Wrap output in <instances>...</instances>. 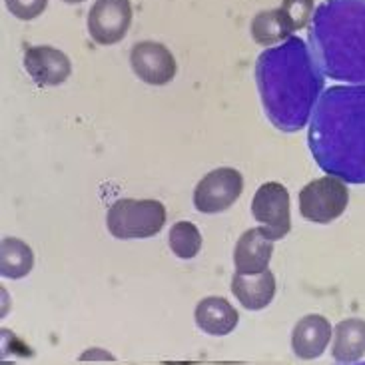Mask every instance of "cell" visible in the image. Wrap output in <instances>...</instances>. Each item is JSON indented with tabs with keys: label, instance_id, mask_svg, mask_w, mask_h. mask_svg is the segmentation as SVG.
Here are the masks:
<instances>
[{
	"label": "cell",
	"instance_id": "obj_14",
	"mask_svg": "<svg viewBox=\"0 0 365 365\" xmlns=\"http://www.w3.org/2000/svg\"><path fill=\"white\" fill-rule=\"evenodd\" d=\"M194 317H196L197 327L204 334L216 337L232 334L240 322V314L236 312V307L232 306L226 297L217 296L204 297L202 302H197Z\"/></svg>",
	"mask_w": 365,
	"mask_h": 365
},
{
	"label": "cell",
	"instance_id": "obj_17",
	"mask_svg": "<svg viewBox=\"0 0 365 365\" xmlns=\"http://www.w3.org/2000/svg\"><path fill=\"white\" fill-rule=\"evenodd\" d=\"M0 274L9 279H20L29 276L34 267L32 247L19 237H4L0 244Z\"/></svg>",
	"mask_w": 365,
	"mask_h": 365
},
{
	"label": "cell",
	"instance_id": "obj_21",
	"mask_svg": "<svg viewBox=\"0 0 365 365\" xmlns=\"http://www.w3.org/2000/svg\"><path fill=\"white\" fill-rule=\"evenodd\" d=\"M104 357V359H114V356H110L108 351H100V349H90V351H86L84 356L80 357V359H88V357Z\"/></svg>",
	"mask_w": 365,
	"mask_h": 365
},
{
	"label": "cell",
	"instance_id": "obj_18",
	"mask_svg": "<svg viewBox=\"0 0 365 365\" xmlns=\"http://www.w3.org/2000/svg\"><path fill=\"white\" fill-rule=\"evenodd\" d=\"M168 242L174 256H178L180 259H192L202 250V234L192 222H176L170 230Z\"/></svg>",
	"mask_w": 365,
	"mask_h": 365
},
{
	"label": "cell",
	"instance_id": "obj_4",
	"mask_svg": "<svg viewBox=\"0 0 365 365\" xmlns=\"http://www.w3.org/2000/svg\"><path fill=\"white\" fill-rule=\"evenodd\" d=\"M166 224V207L158 200L120 197L108 207L106 226L118 240H146L158 236Z\"/></svg>",
	"mask_w": 365,
	"mask_h": 365
},
{
	"label": "cell",
	"instance_id": "obj_2",
	"mask_svg": "<svg viewBox=\"0 0 365 365\" xmlns=\"http://www.w3.org/2000/svg\"><path fill=\"white\" fill-rule=\"evenodd\" d=\"M307 146L327 176L365 184V84L331 86L322 94Z\"/></svg>",
	"mask_w": 365,
	"mask_h": 365
},
{
	"label": "cell",
	"instance_id": "obj_20",
	"mask_svg": "<svg viewBox=\"0 0 365 365\" xmlns=\"http://www.w3.org/2000/svg\"><path fill=\"white\" fill-rule=\"evenodd\" d=\"M6 9L19 20H34L48 6V0H4Z\"/></svg>",
	"mask_w": 365,
	"mask_h": 365
},
{
	"label": "cell",
	"instance_id": "obj_1",
	"mask_svg": "<svg viewBox=\"0 0 365 365\" xmlns=\"http://www.w3.org/2000/svg\"><path fill=\"white\" fill-rule=\"evenodd\" d=\"M256 84L274 128L294 134L312 122L316 104L326 92V74L306 40L292 36L257 56Z\"/></svg>",
	"mask_w": 365,
	"mask_h": 365
},
{
	"label": "cell",
	"instance_id": "obj_10",
	"mask_svg": "<svg viewBox=\"0 0 365 365\" xmlns=\"http://www.w3.org/2000/svg\"><path fill=\"white\" fill-rule=\"evenodd\" d=\"M24 68L38 86H60L72 72L70 58L54 46H32L24 52Z\"/></svg>",
	"mask_w": 365,
	"mask_h": 365
},
{
	"label": "cell",
	"instance_id": "obj_6",
	"mask_svg": "<svg viewBox=\"0 0 365 365\" xmlns=\"http://www.w3.org/2000/svg\"><path fill=\"white\" fill-rule=\"evenodd\" d=\"M252 216L262 224L269 240H284L292 230L287 187L279 182L262 184L252 200Z\"/></svg>",
	"mask_w": 365,
	"mask_h": 365
},
{
	"label": "cell",
	"instance_id": "obj_8",
	"mask_svg": "<svg viewBox=\"0 0 365 365\" xmlns=\"http://www.w3.org/2000/svg\"><path fill=\"white\" fill-rule=\"evenodd\" d=\"M132 24L130 0H96L88 12V32L100 46H112L128 34Z\"/></svg>",
	"mask_w": 365,
	"mask_h": 365
},
{
	"label": "cell",
	"instance_id": "obj_3",
	"mask_svg": "<svg viewBox=\"0 0 365 365\" xmlns=\"http://www.w3.org/2000/svg\"><path fill=\"white\" fill-rule=\"evenodd\" d=\"M307 40L326 76L365 84V0H324L317 4Z\"/></svg>",
	"mask_w": 365,
	"mask_h": 365
},
{
	"label": "cell",
	"instance_id": "obj_9",
	"mask_svg": "<svg viewBox=\"0 0 365 365\" xmlns=\"http://www.w3.org/2000/svg\"><path fill=\"white\" fill-rule=\"evenodd\" d=\"M130 64L134 74L150 86H164L172 82L178 72L174 54L164 44L152 40H144L132 46Z\"/></svg>",
	"mask_w": 365,
	"mask_h": 365
},
{
	"label": "cell",
	"instance_id": "obj_5",
	"mask_svg": "<svg viewBox=\"0 0 365 365\" xmlns=\"http://www.w3.org/2000/svg\"><path fill=\"white\" fill-rule=\"evenodd\" d=\"M349 190L336 176L312 180L299 192V214L314 224H331L346 212Z\"/></svg>",
	"mask_w": 365,
	"mask_h": 365
},
{
	"label": "cell",
	"instance_id": "obj_7",
	"mask_svg": "<svg viewBox=\"0 0 365 365\" xmlns=\"http://www.w3.org/2000/svg\"><path fill=\"white\" fill-rule=\"evenodd\" d=\"M244 192V176L236 168H216L197 182L194 206L202 214H220L236 204Z\"/></svg>",
	"mask_w": 365,
	"mask_h": 365
},
{
	"label": "cell",
	"instance_id": "obj_23",
	"mask_svg": "<svg viewBox=\"0 0 365 365\" xmlns=\"http://www.w3.org/2000/svg\"><path fill=\"white\" fill-rule=\"evenodd\" d=\"M336 365H365V361H354V364H336Z\"/></svg>",
	"mask_w": 365,
	"mask_h": 365
},
{
	"label": "cell",
	"instance_id": "obj_19",
	"mask_svg": "<svg viewBox=\"0 0 365 365\" xmlns=\"http://www.w3.org/2000/svg\"><path fill=\"white\" fill-rule=\"evenodd\" d=\"M282 12L289 20L292 29L302 30L306 29L307 24H312L316 4H314V0H284L282 2Z\"/></svg>",
	"mask_w": 365,
	"mask_h": 365
},
{
	"label": "cell",
	"instance_id": "obj_13",
	"mask_svg": "<svg viewBox=\"0 0 365 365\" xmlns=\"http://www.w3.org/2000/svg\"><path fill=\"white\" fill-rule=\"evenodd\" d=\"M232 294L237 297V302L250 312H259L274 302L276 296V276L272 269H266L264 274H234L232 277Z\"/></svg>",
	"mask_w": 365,
	"mask_h": 365
},
{
	"label": "cell",
	"instance_id": "obj_11",
	"mask_svg": "<svg viewBox=\"0 0 365 365\" xmlns=\"http://www.w3.org/2000/svg\"><path fill=\"white\" fill-rule=\"evenodd\" d=\"M274 256V240H269L264 227H252L246 230L237 240L234 250V266L236 274L252 276V274H264Z\"/></svg>",
	"mask_w": 365,
	"mask_h": 365
},
{
	"label": "cell",
	"instance_id": "obj_16",
	"mask_svg": "<svg viewBox=\"0 0 365 365\" xmlns=\"http://www.w3.org/2000/svg\"><path fill=\"white\" fill-rule=\"evenodd\" d=\"M294 32L296 30L292 29L282 9L262 10L252 20V36L262 46H274L277 42H286L294 36Z\"/></svg>",
	"mask_w": 365,
	"mask_h": 365
},
{
	"label": "cell",
	"instance_id": "obj_22",
	"mask_svg": "<svg viewBox=\"0 0 365 365\" xmlns=\"http://www.w3.org/2000/svg\"><path fill=\"white\" fill-rule=\"evenodd\" d=\"M64 2H66V4H82L84 0H64Z\"/></svg>",
	"mask_w": 365,
	"mask_h": 365
},
{
	"label": "cell",
	"instance_id": "obj_15",
	"mask_svg": "<svg viewBox=\"0 0 365 365\" xmlns=\"http://www.w3.org/2000/svg\"><path fill=\"white\" fill-rule=\"evenodd\" d=\"M331 356L337 364H354L365 356V319L347 317L337 324Z\"/></svg>",
	"mask_w": 365,
	"mask_h": 365
},
{
	"label": "cell",
	"instance_id": "obj_12",
	"mask_svg": "<svg viewBox=\"0 0 365 365\" xmlns=\"http://www.w3.org/2000/svg\"><path fill=\"white\" fill-rule=\"evenodd\" d=\"M331 341V324L319 314L304 316L292 331V349L299 359H317Z\"/></svg>",
	"mask_w": 365,
	"mask_h": 365
}]
</instances>
